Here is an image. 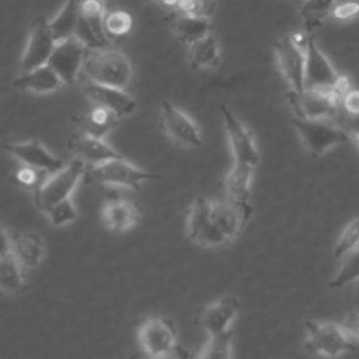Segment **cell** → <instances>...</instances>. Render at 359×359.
Here are the masks:
<instances>
[{"mask_svg": "<svg viewBox=\"0 0 359 359\" xmlns=\"http://www.w3.org/2000/svg\"><path fill=\"white\" fill-rule=\"evenodd\" d=\"M356 14H359V3L358 1H346L342 4L335 6L332 15L337 20H348L355 17Z\"/></svg>", "mask_w": 359, "mask_h": 359, "instance_id": "f35d334b", "label": "cell"}, {"mask_svg": "<svg viewBox=\"0 0 359 359\" xmlns=\"http://www.w3.org/2000/svg\"><path fill=\"white\" fill-rule=\"evenodd\" d=\"M139 346L147 358L164 356L177 349V328L167 317H149L137 328Z\"/></svg>", "mask_w": 359, "mask_h": 359, "instance_id": "ba28073f", "label": "cell"}, {"mask_svg": "<svg viewBox=\"0 0 359 359\" xmlns=\"http://www.w3.org/2000/svg\"><path fill=\"white\" fill-rule=\"evenodd\" d=\"M67 147L76 156V158L81 160L87 167L98 165L101 163L122 157V154L112 149L104 139L83 132H76L72 135L67 142Z\"/></svg>", "mask_w": 359, "mask_h": 359, "instance_id": "ac0fdd59", "label": "cell"}, {"mask_svg": "<svg viewBox=\"0 0 359 359\" xmlns=\"http://www.w3.org/2000/svg\"><path fill=\"white\" fill-rule=\"evenodd\" d=\"M119 119L121 116L115 112L98 105H93L87 112L72 118V121L79 126V132L101 139H104V136L119 123Z\"/></svg>", "mask_w": 359, "mask_h": 359, "instance_id": "44dd1931", "label": "cell"}, {"mask_svg": "<svg viewBox=\"0 0 359 359\" xmlns=\"http://www.w3.org/2000/svg\"><path fill=\"white\" fill-rule=\"evenodd\" d=\"M254 167L234 163L223 180L224 198L236 202H248L251 195Z\"/></svg>", "mask_w": 359, "mask_h": 359, "instance_id": "d4e9b609", "label": "cell"}, {"mask_svg": "<svg viewBox=\"0 0 359 359\" xmlns=\"http://www.w3.org/2000/svg\"><path fill=\"white\" fill-rule=\"evenodd\" d=\"M353 137H355V140L358 142V144H359V133H355V135H352Z\"/></svg>", "mask_w": 359, "mask_h": 359, "instance_id": "ee69618b", "label": "cell"}, {"mask_svg": "<svg viewBox=\"0 0 359 359\" xmlns=\"http://www.w3.org/2000/svg\"><path fill=\"white\" fill-rule=\"evenodd\" d=\"M332 90L342 98L346 93H349L352 90V83L349 80V77L346 76H342V74H338L334 86H332Z\"/></svg>", "mask_w": 359, "mask_h": 359, "instance_id": "60d3db41", "label": "cell"}, {"mask_svg": "<svg viewBox=\"0 0 359 359\" xmlns=\"http://www.w3.org/2000/svg\"><path fill=\"white\" fill-rule=\"evenodd\" d=\"M341 108L345 115H359V90H351L341 100Z\"/></svg>", "mask_w": 359, "mask_h": 359, "instance_id": "74e56055", "label": "cell"}, {"mask_svg": "<svg viewBox=\"0 0 359 359\" xmlns=\"http://www.w3.org/2000/svg\"><path fill=\"white\" fill-rule=\"evenodd\" d=\"M49 177V174L41 171V170H36V168H32L29 165H22L15 172H14V180L15 182L22 187V188H27V189H31V191H35L38 189L45 181L46 178Z\"/></svg>", "mask_w": 359, "mask_h": 359, "instance_id": "e575fe53", "label": "cell"}, {"mask_svg": "<svg viewBox=\"0 0 359 359\" xmlns=\"http://www.w3.org/2000/svg\"><path fill=\"white\" fill-rule=\"evenodd\" d=\"M105 13H107V8L101 0L80 1V18L102 46H107L108 43V38L105 36V32H104Z\"/></svg>", "mask_w": 359, "mask_h": 359, "instance_id": "83f0119b", "label": "cell"}, {"mask_svg": "<svg viewBox=\"0 0 359 359\" xmlns=\"http://www.w3.org/2000/svg\"><path fill=\"white\" fill-rule=\"evenodd\" d=\"M292 123L311 157H321L335 146L345 143L349 137L344 126L332 118L324 119H299L293 118Z\"/></svg>", "mask_w": 359, "mask_h": 359, "instance_id": "5b68a950", "label": "cell"}, {"mask_svg": "<svg viewBox=\"0 0 359 359\" xmlns=\"http://www.w3.org/2000/svg\"><path fill=\"white\" fill-rule=\"evenodd\" d=\"M133 27L132 15L125 10H107L104 17V32L108 39H122Z\"/></svg>", "mask_w": 359, "mask_h": 359, "instance_id": "f546056e", "label": "cell"}, {"mask_svg": "<svg viewBox=\"0 0 359 359\" xmlns=\"http://www.w3.org/2000/svg\"><path fill=\"white\" fill-rule=\"evenodd\" d=\"M220 114L234 163L255 167L259 160V153L251 132L226 105H220Z\"/></svg>", "mask_w": 359, "mask_h": 359, "instance_id": "7c38bea8", "label": "cell"}, {"mask_svg": "<svg viewBox=\"0 0 359 359\" xmlns=\"http://www.w3.org/2000/svg\"><path fill=\"white\" fill-rule=\"evenodd\" d=\"M240 313V302L234 296H223L209 303L202 314L201 324L208 337H217L231 331V325Z\"/></svg>", "mask_w": 359, "mask_h": 359, "instance_id": "2e32d148", "label": "cell"}, {"mask_svg": "<svg viewBox=\"0 0 359 359\" xmlns=\"http://www.w3.org/2000/svg\"><path fill=\"white\" fill-rule=\"evenodd\" d=\"M86 175L88 182L108 187H123L135 191H139L142 184L146 181L161 178V175L156 172L137 168L123 157L87 167Z\"/></svg>", "mask_w": 359, "mask_h": 359, "instance_id": "8992f818", "label": "cell"}, {"mask_svg": "<svg viewBox=\"0 0 359 359\" xmlns=\"http://www.w3.org/2000/svg\"><path fill=\"white\" fill-rule=\"evenodd\" d=\"M11 156L20 160L24 165L41 170L49 175L65 167L62 158L50 153L39 140L31 139L20 143H7L3 146Z\"/></svg>", "mask_w": 359, "mask_h": 359, "instance_id": "9a60e30c", "label": "cell"}, {"mask_svg": "<svg viewBox=\"0 0 359 359\" xmlns=\"http://www.w3.org/2000/svg\"><path fill=\"white\" fill-rule=\"evenodd\" d=\"M88 46L77 36L56 42V46L48 60V65L59 76L63 84L70 86L74 83L77 74L84 66Z\"/></svg>", "mask_w": 359, "mask_h": 359, "instance_id": "8fae6325", "label": "cell"}, {"mask_svg": "<svg viewBox=\"0 0 359 359\" xmlns=\"http://www.w3.org/2000/svg\"><path fill=\"white\" fill-rule=\"evenodd\" d=\"M27 287V269L13 254L0 258V294L15 296Z\"/></svg>", "mask_w": 359, "mask_h": 359, "instance_id": "484cf974", "label": "cell"}, {"mask_svg": "<svg viewBox=\"0 0 359 359\" xmlns=\"http://www.w3.org/2000/svg\"><path fill=\"white\" fill-rule=\"evenodd\" d=\"M83 93L93 105L108 108L121 118L133 114L137 105L125 90L97 84L86 77L83 79Z\"/></svg>", "mask_w": 359, "mask_h": 359, "instance_id": "e0dca14e", "label": "cell"}, {"mask_svg": "<svg viewBox=\"0 0 359 359\" xmlns=\"http://www.w3.org/2000/svg\"><path fill=\"white\" fill-rule=\"evenodd\" d=\"M290 1H293V3H296V4H299V6H300L304 0H290Z\"/></svg>", "mask_w": 359, "mask_h": 359, "instance_id": "f6af8a7d", "label": "cell"}, {"mask_svg": "<svg viewBox=\"0 0 359 359\" xmlns=\"http://www.w3.org/2000/svg\"><path fill=\"white\" fill-rule=\"evenodd\" d=\"M359 247V216L349 222L342 233L339 234L335 245H334V258L342 259L345 255L352 252Z\"/></svg>", "mask_w": 359, "mask_h": 359, "instance_id": "d6a6232c", "label": "cell"}, {"mask_svg": "<svg viewBox=\"0 0 359 359\" xmlns=\"http://www.w3.org/2000/svg\"><path fill=\"white\" fill-rule=\"evenodd\" d=\"M337 77L331 62L317 46L314 36L309 35L304 49V90L331 88Z\"/></svg>", "mask_w": 359, "mask_h": 359, "instance_id": "5bb4252c", "label": "cell"}, {"mask_svg": "<svg viewBox=\"0 0 359 359\" xmlns=\"http://www.w3.org/2000/svg\"><path fill=\"white\" fill-rule=\"evenodd\" d=\"M87 165L79 160L73 158L62 170L49 175L46 181L34 191V202L38 210L48 213L53 206L72 199V194L86 175Z\"/></svg>", "mask_w": 359, "mask_h": 359, "instance_id": "277c9868", "label": "cell"}, {"mask_svg": "<svg viewBox=\"0 0 359 359\" xmlns=\"http://www.w3.org/2000/svg\"><path fill=\"white\" fill-rule=\"evenodd\" d=\"M278 69L293 91L304 90V50L294 45L290 35L278 38L273 43Z\"/></svg>", "mask_w": 359, "mask_h": 359, "instance_id": "4fadbf2b", "label": "cell"}, {"mask_svg": "<svg viewBox=\"0 0 359 359\" xmlns=\"http://www.w3.org/2000/svg\"><path fill=\"white\" fill-rule=\"evenodd\" d=\"M342 327L353 341L359 342V310L349 309L342 321Z\"/></svg>", "mask_w": 359, "mask_h": 359, "instance_id": "8d00e7d4", "label": "cell"}, {"mask_svg": "<svg viewBox=\"0 0 359 359\" xmlns=\"http://www.w3.org/2000/svg\"><path fill=\"white\" fill-rule=\"evenodd\" d=\"M196 359H233V332L208 337Z\"/></svg>", "mask_w": 359, "mask_h": 359, "instance_id": "1f68e13d", "label": "cell"}, {"mask_svg": "<svg viewBox=\"0 0 359 359\" xmlns=\"http://www.w3.org/2000/svg\"><path fill=\"white\" fill-rule=\"evenodd\" d=\"M11 254L25 269L36 268L46 255V245L35 231H17L11 234Z\"/></svg>", "mask_w": 359, "mask_h": 359, "instance_id": "ffe728a7", "label": "cell"}, {"mask_svg": "<svg viewBox=\"0 0 359 359\" xmlns=\"http://www.w3.org/2000/svg\"><path fill=\"white\" fill-rule=\"evenodd\" d=\"M140 208L123 198H109L101 212V220L105 229L112 233H125L133 229L140 220Z\"/></svg>", "mask_w": 359, "mask_h": 359, "instance_id": "d6986e66", "label": "cell"}, {"mask_svg": "<svg viewBox=\"0 0 359 359\" xmlns=\"http://www.w3.org/2000/svg\"><path fill=\"white\" fill-rule=\"evenodd\" d=\"M285 98L299 119L334 118L341 108V97L331 88L325 90H289Z\"/></svg>", "mask_w": 359, "mask_h": 359, "instance_id": "52a82bcc", "label": "cell"}, {"mask_svg": "<svg viewBox=\"0 0 359 359\" xmlns=\"http://www.w3.org/2000/svg\"><path fill=\"white\" fill-rule=\"evenodd\" d=\"M215 10H216V0H180L174 11L210 18Z\"/></svg>", "mask_w": 359, "mask_h": 359, "instance_id": "836d02e7", "label": "cell"}, {"mask_svg": "<svg viewBox=\"0 0 359 359\" xmlns=\"http://www.w3.org/2000/svg\"><path fill=\"white\" fill-rule=\"evenodd\" d=\"M337 0H304L300 7V17L306 34L320 28L324 20L334 11Z\"/></svg>", "mask_w": 359, "mask_h": 359, "instance_id": "f1b7e54d", "label": "cell"}, {"mask_svg": "<svg viewBox=\"0 0 359 359\" xmlns=\"http://www.w3.org/2000/svg\"><path fill=\"white\" fill-rule=\"evenodd\" d=\"M341 261V266L330 280V287L332 289H341L352 282L359 280V247L345 255Z\"/></svg>", "mask_w": 359, "mask_h": 359, "instance_id": "4dcf8cb0", "label": "cell"}, {"mask_svg": "<svg viewBox=\"0 0 359 359\" xmlns=\"http://www.w3.org/2000/svg\"><path fill=\"white\" fill-rule=\"evenodd\" d=\"M252 215L250 202L212 201L198 196L189 206L185 230L189 240L203 248H219L234 241Z\"/></svg>", "mask_w": 359, "mask_h": 359, "instance_id": "6da1fadb", "label": "cell"}, {"mask_svg": "<svg viewBox=\"0 0 359 359\" xmlns=\"http://www.w3.org/2000/svg\"><path fill=\"white\" fill-rule=\"evenodd\" d=\"M46 217L48 220L59 227V226H65V224H69L72 222L76 220L77 217V209L73 203L72 199H67L56 206H53L48 213H46Z\"/></svg>", "mask_w": 359, "mask_h": 359, "instance_id": "d590c367", "label": "cell"}, {"mask_svg": "<svg viewBox=\"0 0 359 359\" xmlns=\"http://www.w3.org/2000/svg\"><path fill=\"white\" fill-rule=\"evenodd\" d=\"M187 59L194 70L216 67L220 62V45L213 32L188 45Z\"/></svg>", "mask_w": 359, "mask_h": 359, "instance_id": "cb8c5ba5", "label": "cell"}, {"mask_svg": "<svg viewBox=\"0 0 359 359\" xmlns=\"http://www.w3.org/2000/svg\"><path fill=\"white\" fill-rule=\"evenodd\" d=\"M11 234L13 233L0 224V258L11 254Z\"/></svg>", "mask_w": 359, "mask_h": 359, "instance_id": "ab89813d", "label": "cell"}, {"mask_svg": "<svg viewBox=\"0 0 359 359\" xmlns=\"http://www.w3.org/2000/svg\"><path fill=\"white\" fill-rule=\"evenodd\" d=\"M80 1L66 0L59 13L49 21V28L56 42L76 35L80 22Z\"/></svg>", "mask_w": 359, "mask_h": 359, "instance_id": "4316f807", "label": "cell"}, {"mask_svg": "<svg viewBox=\"0 0 359 359\" xmlns=\"http://www.w3.org/2000/svg\"><path fill=\"white\" fill-rule=\"evenodd\" d=\"M84 77L102 86L123 90L132 79V63L129 57L107 46L91 48L84 60Z\"/></svg>", "mask_w": 359, "mask_h": 359, "instance_id": "7a4b0ae2", "label": "cell"}, {"mask_svg": "<svg viewBox=\"0 0 359 359\" xmlns=\"http://www.w3.org/2000/svg\"><path fill=\"white\" fill-rule=\"evenodd\" d=\"M306 338L304 349L316 356L335 359L344 353L355 351L356 345L342 324L331 321H304Z\"/></svg>", "mask_w": 359, "mask_h": 359, "instance_id": "3957f363", "label": "cell"}, {"mask_svg": "<svg viewBox=\"0 0 359 359\" xmlns=\"http://www.w3.org/2000/svg\"><path fill=\"white\" fill-rule=\"evenodd\" d=\"M55 46L56 41L50 32L49 20L45 15H38L31 24L28 39L20 59V73L48 65Z\"/></svg>", "mask_w": 359, "mask_h": 359, "instance_id": "30bf717a", "label": "cell"}, {"mask_svg": "<svg viewBox=\"0 0 359 359\" xmlns=\"http://www.w3.org/2000/svg\"><path fill=\"white\" fill-rule=\"evenodd\" d=\"M13 84L20 90L31 91L35 94L53 93L63 86L62 80L49 65H43L27 73H20L14 79Z\"/></svg>", "mask_w": 359, "mask_h": 359, "instance_id": "7402d4cb", "label": "cell"}, {"mask_svg": "<svg viewBox=\"0 0 359 359\" xmlns=\"http://www.w3.org/2000/svg\"><path fill=\"white\" fill-rule=\"evenodd\" d=\"M170 28L181 42L191 45L212 32V22L210 18L172 11L170 15Z\"/></svg>", "mask_w": 359, "mask_h": 359, "instance_id": "603a6c76", "label": "cell"}, {"mask_svg": "<svg viewBox=\"0 0 359 359\" xmlns=\"http://www.w3.org/2000/svg\"><path fill=\"white\" fill-rule=\"evenodd\" d=\"M187 358V353L180 351V353L177 352V349L168 355H164V356H157V358H147V359H185Z\"/></svg>", "mask_w": 359, "mask_h": 359, "instance_id": "b9f144b4", "label": "cell"}, {"mask_svg": "<svg viewBox=\"0 0 359 359\" xmlns=\"http://www.w3.org/2000/svg\"><path fill=\"white\" fill-rule=\"evenodd\" d=\"M160 128L174 144L184 149H196L202 144V136L195 121L170 101L161 102Z\"/></svg>", "mask_w": 359, "mask_h": 359, "instance_id": "9c48e42d", "label": "cell"}, {"mask_svg": "<svg viewBox=\"0 0 359 359\" xmlns=\"http://www.w3.org/2000/svg\"><path fill=\"white\" fill-rule=\"evenodd\" d=\"M147 1H156V3H158L160 6H165V7H170V8H174V10H175V7H177V4H178L180 0H147Z\"/></svg>", "mask_w": 359, "mask_h": 359, "instance_id": "7bdbcfd3", "label": "cell"}]
</instances>
